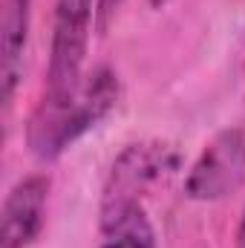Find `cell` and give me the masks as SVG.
Masks as SVG:
<instances>
[{
  "label": "cell",
  "instance_id": "obj_1",
  "mask_svg": "<svg viewBox=\"0 0 245 248\" xmlns=\"http://www.w3.org/2000/svg\"><path fill=\"white\" fill-rule=\"evenodd\" d=\"M122 98V84L116 69L95 66L81 75L78 87L66 95H44L29 119V147L38 159H58L69 144H75L87 130L113 113Z\"/></svg>",
  "mask_w": 245,
  "mask_h": 248
},
{
  "label": "cell",
  "instance_id": "obj_6",
  "mask_svg": "<svg viewBox=\"0 0 245 248\" xmlns=\"http://www.w3.org/2000/svg\"><path fill=\"white\" fill-rule=\"evenodd\" d=\"M32 23V0H3V20H0V84H3V104L9 107L23 75V52L29 41Z\"/></svg>",
  "mask_w": 245,
  "mask_h": 248
},
{
  "label": "cell",
  "instance_id": "obj_8",
  "mask_svg": "<svg viewBox=\"0 0 245 248\" xmlns=\"http://www.w3.org/2000/svg\"><path fill=\"white\" fill-rule=\"evenodd\" d=\"M124 0H98V6H95V17H98V26L101 29H107V23L116 17V12L122 9Z\"/></svg>",
  "mask_w": 245,
  "mask_h": 248
},
{
  "label": "cell",
  "instance_id": "obj_5",
  "mask_svg": "<svg viewBox=\"0 0 245 248\" xmlns=\"http://www.w3.org/2000/svg\"><path fill=\"white\" fill-rule=\"evenodd\" d=\"M46 196H49V179L38 173L20 179L6 193L0 248H29L35 243V237L44 228Z\"/></svg>",
  "mask_w": 245,
  "mask_h": 248
},
{
  "label": "cell",
  "instance_id": "obj_10",
  "mask_svg": "<svg viewBox=\"0 0 245 248\" xmlns=\"http://www.w3.org/2000/svg\"><path fill=\"white\" fill-rule=\"evenodd\" d=\"M150 3H153V6H156V9H162V6H165V3H168V0H150Z\"/></svg>",
  "mask_w": 245,
  "mask_h": 248
},
{
  "label": "cell",
  "instance_id": "obj_7",
  "mask_svg": "<svg viewBox=\"0 0 245 248\" xmlns=\"http://www.w3.org/2000/svg\"><path fill=\"white\" fill-rule=\"evenodd\" d=\"M101 248H156V234L141 202L101 214Z\"/></svg>",
  "mask_w": 245,
  "mask_h": 248
},
{
  "label": "cell",
  "instance_id": "obj_3",
  "mask_svg": "<svg viewBox=\"0 0 245 248\" xmlns=\"http://www.w3.org/2000/svg\"><path fill=\"white\" fill-rule=\"evenodd\" d=\"M95 6L98 3H92V0H55L52 46H49L46 93L44 95H66L78 87Z\"/></svg>",
  "mask_w": 245,
  "mask_h": 248
},
{
  "label": "cell",
  "instance_id": "obj_9",
  "mask_svg": "<svg viewBox=\"0 0 245 248\" xmlns=\"http://www.w3.org/2000/svg\"><path fill=\"white\" fill-rule=\"evenodd\" d=\"M234 248H245V211H243V219H240V228H237V246Z\"/></svg>",
  "mask_w": 245,
  "mask_h": 248
},
{
  "label": "cell",
  "instance_id": "obj_2",
  "mask_svg": "<svg viewBox=\"0 0 245 248\" xmlns=\"http://www.w3.org/2000/svg\"><path fill=\"white\" fill-rule=\"evenodd\" d=\"M176 168H179V153L173 144H162V141L127 144L110 168V176L104 185V199H101V214L141 202L144 190L173 176Z\"/></svg>",
  "mask_w": 245,
  "mask_h": 248
},
{
  "label": "cell",
  "instance_id": "obj_4",
  "mask_svg": "<svg viewBox=\"0 0 245 248\" xmlns=\"http://www.w3.org/2000/svg\"><path fill=\"white\" fill-rule=\"evenodd\" d=\"M245 185V127L216 133L193 162L184 193L196 202H216Z\"/></svg>",
  "mask_w": 245,
  "mask_h": 248
}]
</instances>
